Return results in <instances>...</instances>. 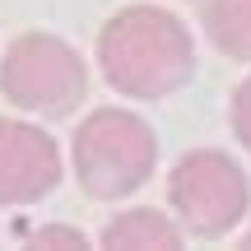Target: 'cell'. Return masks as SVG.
Masks as SVG:
<instances>
[{
	"instance_id": "10",
	"label": "cell",
	"mask_w": 251,
	"mask_h": 251,
	"mask_svg": "<svg viewBox=\"0 0 251 251\" xmlns=\"http://www.w3.org/2000/svg\"><path fill=\"white\" fill-rule=\"evenodd\" d=\"M237 251H251V233H247V237H242V242H237Z\"/></svg>"
},
{
	"instance_id": "1",
	"label": "cell",
	"mask_w": 251,
	"mask_h": 251,
	"mask_svg": "<svg viewBox=\"0 0 251 251\" xmlns=\"http://www.w3.org/2000/svg\"><path fill=\"white\" fill-rule=\"evenodd\" d=\"M98 70L126 98H168L196 75V42L186 24L158 5H126L98 33Z\"/></svg>"
},
{
	"instance_id": "3",
	"label": "cell",
	"mask_w": 251,
	"mask_h": 251,
	"mask_svg": "<svg viewBox=\"0 0 251 251\" xmlns=\"http://www.w3.org/2000/svg\"><path fill=\"white\" fill-rule=\"evenodd\" d=\"M0 93L9 107L70 117L89 93V65L56 33H19L0 61Z\"/></svg>"
},
{
	"instance_id": "5",
	"label": "cell",
	"mask_w": 251,
	"mask_h": 251,
	"mask_svg": "<svg viewBox=\"0 0 251 251\" xmlns=\"http://www.w3.org/2000/svg\"><path fill=\"white\" fill-rule=\"evenodd\" d=\"M61 181V149L33 121L0 117V205H33Z\"/></svg>"
},
{
	"instance_id": "8",
	"label": "cell",
	"mask_w": 251,
	"mask_h": 251,
	"mask_svg": "<svg viewBox=\"0 0 251 251\" xmlns=\"http://www.w3.org/2000/svg\"><path fill=\"white\" fill-rule=\"evenodd\" d=\"M19 251H89V237L70 224H47L37 233H28V242Z\"/></svg>"
},
{
	"instance_id": "2",
	"label": "cell",
	"mask_w": 251,
	"mask_h": 251,
	"mask_svg": "<svg viewBox=\"0 0 251 251\" xmlns=\"http://www.w3.org/2000/svg\"><path fill=\"white\" fill-rule=\"evenodd\" d=\"M75 177L93 200H121L158 168V135L126 107H98L75 130Z\"/></svg>"
},
{
	"instance_id": "4",
	"label": "cell",
	"mask_w": 251,
	"mask_h": 251,
	"mask_svg": "<svg viewBox=\"0 0 251 251\" xmlns=\"http://www.w3.org/2000/svg\"><path fill=\"white\" fill-rule=\"evenodd\" d=\"M168 205L196 237H224L251 205L247 172L224 149H191L168 172Z\"/></svg>"
},
{
	"instance_id": "6",
	"label": "cell",
	"mask_w": 251,
	"mask_h": 251,
	"mask_svg": "<svg viewBox=\"0 0 251 251\" xmlns=\"http://www.w3.org/2000/svg\"><path fill=\"white\" fill-rule=\"evenodd\" d=\"M98 242L102 251H186L177 224L158 209H121L117 219H107Z\"/></svg>"
},
{
	"instance_id": "9",
	"label": "cell",
	"mask_w": 251,
	"mask_h": 251,
	"mask_svg": "<svg viewBox=\"0 0 251 251\" xmlns=\"http://www.w3.org/2000/svg\"><path fill=\"white\" fill-rule=\"evenodd\" d=\"M233 135H237V144H247L251 149V75L242 84H237V93H233Z\"/></svg>"
},
{
	"instance_id": "7",
	"label": "cell",
	"mask_w": 251,
	"mask_h": 251,
	"mask_svg": "<svg viewBox=\"0 0 251 251\" xmlns=\"http://www.w3.org/2000/svg\"><path fill=\"white\" fill-rule=\"evenodd\" d=\"M200 24L224 56L251 61V0H205Z\"/></svg>"
}]
</instances>
